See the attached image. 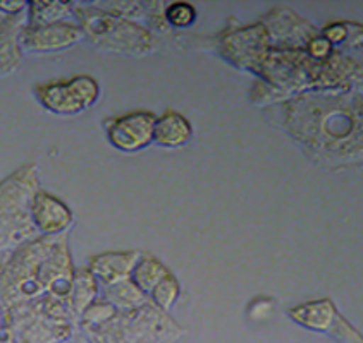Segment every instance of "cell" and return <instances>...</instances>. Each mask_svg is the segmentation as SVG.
<instances>
[{
	"label": "cell",
	"instance_id": "1",
	"mask_svg": "<svg viewBox=\"0 0 363 343\" xmlns=\"http://www.w3.org/2000/svg\"><path fill=\"white\" fill-rule=\"evenodd\" d=\"M40 189V172L33 163L23 165L0 180V254L38 237L31 220V203Z\"/></svg>",
	"mask_w": 363,
	"mask_h": 343
},
{
	"label": "cell",
	"instance_id": "2",
	"mask_svg": "<svg viewBox=\"0 0 363 343\" xmlns=\"http://www.w3.org/2000/svg\"><path fill=\"white\" fill-rule=\"evenodd\" d=\"M6 325L16 343H62L78 328V320L66 298L43 293L7 309Z\"/></svg>",
	"mask_w": 363,
	"mask_h": 343
},
{
	"label": "cell",
	"instance_id": "3",
	"mask_svg": "<svg viewBox=\"0 0 363 343\" xmlns=\"http://www.w3.org/2000/svg\"><path fill=\"white\" fill-rule=\"evenodd\" d=\"M183 328L155 306L118 313L94 332L83 333L88 343H174Z\"/></svg>",
	"mask_w": 363,
	"mask_h": 343
},
{
	"label": "cell",
	"instance_id": "4",
	"mask_svg": "<svg viewBox=\"0 0 363 343\" xmlns=\"http://www.w3.org/2000/svg\"><path fill=\"white\" fill-rule=\"evenodd\" d=\"M72 16L95 47L129 55H145L152 50L153 38L145 28L106 14L94 4H74Z\"/></svg>",
	"mask_w": 363,
	"mask_h": 343
},
{
	"label": "cell",
	"instance_id": "5",
	"mask_svg": "<svg viewBox=\"0 0 363 343\" xmlns=\"http://www.w3.org/2000/svg\"><path fill=\"white\" fill-rule=\"evenodd\" d=\"M35 96L47 112L54 115H78L99 102V81L88 74L55 79L35 86Z\"/></svg>",
	"mask_w": 363,
	"mask_h": 343
},
{
	"label": "cell",
	"instance_id": "6",
	"mask_svg": "<svg viewBox=\"0 0 363 343\" xmlns=\"http://www.w3.org/2000/svg\"><path fill=\"white\" fill-rule=\"evenodd\" d=\"M289 320L312 332L325 333L341 343H363V335L337 310L330 298H318L294 306Z\"/></svg>",
	"mask_w": 363,
	"mask_h": 343
},
{
	"label": "cell",
	"instance_id": "7",
	"mask_svg": "<svg viewBox=\"0 0 363 343\" xmlns=\"http://www.w3.org/2000/svg\"><path fill=\"white\" fill-rule=\"evenodd\" d=\"M269 42L270 38L264 24H252L224 31L220 36L219 50L223 57L236 67L255 72L267 55Z\"/></svg>",
	"mask_w": 363,
	"mask_h": 343
},
{
	"label": "cell",
	"instance_id": "8",
	"mask_svg": "<svg viewBox=\"0 0 363 343\" xmlns=\"http://www.w3.org/2000/svg\"><path fill=\"white\" fill-rule=\"evenodd\" d=\"M157 117L152 112L136 110L112 117L104 122L108 143L118 151L138 153L153 143Z\"/></svg>",
	"mask_w": 363,
	"mask_h": 343
},
{
	"label": "cell",
	"instance_id": "9",
	"mask_svg": "<svg viewBox=\"0 0 363 343\" xmlns=\"http://www.w3.org/2000/svg\"><path fill=\"white\" fill-rule=\"evenodd\" d=\"M84 31L76 21H62L47 26H30L24 24L19 33V45L23 54H55L67 50L82 42Z\"/></svg>",
	"mask_w": 363,
	"mask_h": 343
},
{
	"label": "cell",
	"instance_id": "10",
	"mask_svg": "<svg viewBox=\"0 0 363 343\" xmlns=\"http://www.w3.org/2000/svg\"><path fill=\"white\" fill-rule=\"evenodd\" d=\"M31 220L38 236H66L74 223V213L57 196L40 189L31 203Z\"/></svg>",
	"mask_w": 363,
	"mask_h": 343
},
{
	"label": "cell",
	"instance_id": "11",
	"mask_svg": "<svg viewBox=\"0 0 363 343\" xmlns=\"http://www.w3.org/2000/svg\"><path fill=\"white\" fill-rule=\"evenodd\" d=\"M138 251H111L91 256L88 269L95 274L100 285H112L131 278L133 269L138 263Z\"/></svg>",
	"mask_w": 363,
	"mask_h": 343
},
{
	"label": "cell",
	"instance_id": "12",
	"mask_svg": "<svg viewBox=\"0 0 363 343\" xmlns=\"http://www.w3.org/2000/svg\"><path fill=\"white\" fill-rule=\"evenodd\" d=\"M26 24V14L12 16L0 21V79L14 74L23 62L19 33Z\"/></svg>",
	"mask_w": 363,
	"mask_h": 343
},
{
	"label": "cell",
	"instance_id": "13",
	"mask_svg": "<svg viewBox=\"0 0 363 343\" xmlns=\"http://www.w3.org/2000/svg\"><path fill=\"white\" fill-rule=\"evenodd\" d=\"M193 126L183 114L176 110H165L157 117L153 129V143L167 149L183 148L191 141Z\"/></svg>",
	"mask_w": 363,
	"mask_h": 343
},
{
	"label": "cell",
	"instance_id": "14",
	"mask_svg": "<svg viewBox=\"0 0 363 343\" xmlns=\"http://www.w3.org/2000/svg\"><path fill=\"white\" fill-rule=\"evenodd\" d=\"M100 296H102V285L96 280L95 274L88 269V266L86 268H76L69 297H67V304H69L76 320L79 321L83 310Z\"/></svg>",
	"mask_w": 363,
	"mask_h": 343
},
{
	"label": "cell",
	"instance_id": "15",
	"mask_svg": "<svg viewBox=\"0 0 363 343\" xmlns=\"http://www.w3.org/2000/svg\"><path fill=\"white\" fill-rule=\"evenodd\" d=\"M102 297L111 302L119 313H128L150 304V298L131 278L102 286Z\"/></svg>",
	"mask_w": 363,
	"mask_h": 343
},
{
	"label": "cell",
	"instance_id": "16",
	"mask_svg": "<svg viewBox=\"0 0 363 343\" xmlns=\"http://www.w3.org/2000/svg\"><path fill=\"white\" fill-rule=\"evenodd\" d=\"M72 2H28L26 24L30 26H47L67 21L72 16Z\"/></svg>",
	"mask_w": 363,
	"mask_h": 343
},
{
	"label": "cell",
	"instance_id": "17",
	"mask_svg": "<svg viewBox=\"0 0 363 343\" xmlns=\"http://www.w3.org/2000/svg\"><path fill=\"white\" fill-rule=\"evenodd\" d=\"M169 273L171 272H169V268L162 263V261L150 256V254H141L138 263H136L135 269H133L131 273V280L135 281L147 296H150L152 290L155 289Z\"/></svg>",
	"mask_w": 363,
	"mask_h": 343
},
{
	"label": "cell",
	"instance_id": "18",
	"mask_svg": "<svg viewBox=\"0 0 363 343\" xmlns=\"http://www.w3.org/2000/svg\"><path fill=\"white\" fill-rule=\"evenodd\" d=\"M118 313L119 310L116 309L111 302L100 296L83 310V314L79 316L78 321V328L82 330V333L94 332V330L100 328V326H104L106 322L111 321Z\"/></svg>",
	"mask_w": 363,
	"mask_h": 343
},
{
	"label": "cell",
	"instance_id": "19",
	"mask_svg": "<svg viewBox=\"0 0 363 343\" xmlns=\"http://www.w3.org/2000/svg\"><path fill=\"white\" fill-rule=\"evenodd\" d=\"M181 296V285L177 281V278L172 273H169L167 277L160 281L155 289L152 290V293L148 296L150 302L155 308H159L164 313H169L176 306L177 298Z\"/></svg>",
	"mask_w": 363,
	"mask_h": 343
},
{
	"label": "cell",
	"instance_id": "20",
	"mask_svg": "<svg viewBox=\"0 0 363 343\" xmlns=\"http://www.w3.org/2000/svg\"><path fill=\"white\" fill-rule=\"evenodd\" d=\"M94 7L99 11L106 12V14L114 16V18L128 19V21L135 23V19L143 18L145 11H147V4L140 2H91Z\"/></svg>",
	"mask_w": 363,
	"mask_h": 343
},
{
	"label": "cell",
	"instance_id": "21",
	"mask_svg": "<svg viewBox=\"0 0 363 343\" xmlns=\"http://www.w3.org/2000/svg\"><path fill=\"white\" fill-rule=\"evenodd\" d=\"M164 18L167 26L189 28L196 21V9L188 2L169 4L164 9Z\"/></svg>",
	"mask_w": 363,
	"mask_h": 343
},
{
	"label": "cell",
	"instance_id": "22",
	"mask_svg": "<svg viewBox=\"0 0 363 343\" xmlns=\"http://www.w3.org/2000/svg\"><path fill=\"white\" fill-rule=\"evenodd\" d=\"M272 309H274V302L270 301V298L258 297V298H253V301L250 302L248 309H246V314H248L250 320L264 321V320H267V318H270Z\"/></svg>",
	"mask_w": 363,
	"mask_h": 343
},
{
	"label": "cell",
	"instance_id": "23",
	"mask_svg": "<svg viewBox=\"0 0 363 343\" xmlns=\"http://www.w3.org/2000/svg\"><path fill=\"white\" fill-rule=\"evenodd\" d=\"M306 50H308V55L313 60H325L330 54H333L334 47L330 45L324 36H313V38L308 40Z\"/></svg>",
	"mask_w": 363,
	"mask_h": 343
},
{
	"label": "cell",
	"instance_id": "24",
	"mask_svg": "<svg viewBox=\"0 0 363 343\" xmlns=\"http://www.w3.org/2000/svg\"><path fill=\"white\" fill-rule=\"evenodd\" d=\"M350 24L348 23H334V24H329L328 28L324 30V36L325 40L330 43V45H337V43H342L346 42V40L350 38Z\"/></svg>",
	"mask_w": 363,
	"mask_h": 343
},
{
	"label": "cell",
	"instance_id": "25",
	"mask_svg": "<svg viewBox=\"0 0 363 343\" xmlns=\"http://www.w3.org/2000/svg\"><path fill=\"white\" fill-rule=\"evenodd\" d=\"M28 11V2H12V0H4L0 2V12L4 16H21L26 14Z\"/></svg>",
	"mask_w": 363,
	"mask_h": 343
},
{
	"label": "cell",
	"instance_id": "26",
	"mask_svg": "<svg viewBox=\"0 0 363 343\" xmlns=\"http://www.w3.org/2000/svg\"><path fill=\"white\" fill-rule=\"evenodd\" d=\"M0 343H16L14 333L7 325L0 326Z\"/></svg>",
	"mask_w": 363,
	"mask_h": 343
},
{
	"label": "cell",
	"instance_id": "27",
	"mask_svg": "<svg viewBox=\"0 0 363 343\" xmlns=\"http://www.w3.org/2000/svg\"><path fill=\"white\" fill-rule=\"evenodd\" d=\"M6 18H11V16H4L2 12H0V21H2V19H6Z\"/></svg>",
	"mask_w": 363,
	"mask_h": 343
},
{
	"label": "cell",
	"instance_id": "28",
	"mask_svg": "<svg viewBox=\"0 0 363 343\" xmlns=\"http://www.w3.org/2000/svg\"><path fill=\"white\" fill-rule=\"evenodd\" d=\"M4 254H6V252H4ZM4 254H0V260H2V256H4Z\"/></svg>",
	"mask_w": 363,
	"mask_h": 343
}]
</instances>
